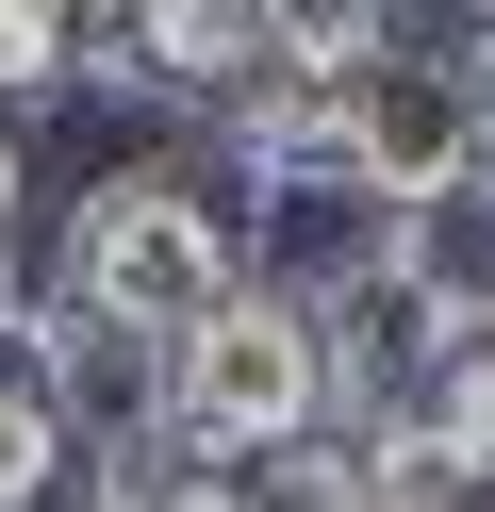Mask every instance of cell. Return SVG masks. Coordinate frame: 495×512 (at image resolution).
<instances>
[{
    "label": "cell",
    "mask_w": 495,
    "mask_h": 512,
    "mask_svg": "<svg viewBox=\"0 0 495 512\" xmlns=\"http://www.w3.org/2000/svg\"><path fill=\"white\" fill-rule=\"evenodd\" d=\"M149 512H264V463H165Z\"/></svg>",
    "instance_id": "30bf717a"
},
{
    "label": "cell",
    "mask_w": 495,
    "mask_h": 512,
    "mask_svg": "<svg viewBox=\"0 0 495 512\" xmlns=\"http://www.w3.org/2000/svg\"><path fill=\"white\" fill-rule=\"evenodd\" d=\"M66 446H83V380H66L50 298H17V314H0V512L66 496Z\"/></svg>",
    "instance_id": "5b68a950"
},
{
    "label": "cell",
    "mask_w": 495,
    "mask_h": 512,
    "mask_svg": "<svg viewBox=\"0 0 495 512\" xmlns=\"http://www.w3.org/2000/svg\"><path fill=\"white\" fill-rule=\"evenodd\" d=\"M116 17V50L149 83H182V100H248L264 83V0H99Z\"/></svg>",
    "instance_id": "8992f818"
},
{
    "label": "cell",
    "mask_w": 495,
    "mask_h": 512,
    "mask_svg": "<svg viewBox=\"0 0 495 512\" xmlns=\"http://www.w3.org/2000/svg\"><path fill=\"white\" fill-rule=\"evenodd\" d=\"M297 430H330V331L297 281H231L165 331V446L182 463H281Z\"/></svg>",
    "instance_id": "7a4b0ae2"
},
{
    "label": "cell",
    "mask_w": 495,
    "mask_h": 512,
    "mask_svg": "<svg viewBox=\"0 0 495 512\" xmlns=\"http://www.w3.org/2000/svg\"><path fill=\"white\" fill-rule=\"evenodd\" d=\"M380 265L413 281L446 331H495V149H479L462 182H429V199H396V215H380Z\"/></svg>",
    "instance_id": "277c9868"
},
{
    "label": "cell",
    "mask_w": 495,
    "mask_h": 512,
    "mask_svg": "<svg viewBox=\"0 0 495 512\" xmlns=\"http://www.w3.org/2000/svg\"><path fill=\"white\" fill-rule=\"evenodd\" d=\"M330 133H347V166H363V199H429V182H462L479 166V83L446 67V50H363L347 83H330Z\"/></svg>",
    "instance_id": "3957f363"
},
{
    "label": "cell",
    "mask_w": 495,
    "mask_h": 512,
    "mask_svg": "<svg viewBox=\"0 0 495 512\" xmlns=\"http://www.w3.org/2000/svg\"><path fill=\"white\" fill-rule=\"evenodd\" d=\"M413 430L446 446V479L495 512V331H446V347H429V380H413Z\"/></svg>",
    "instance_id": "52a82bcc"
},
{
    "label": "cell",
    "mask_w": 495,
    "mask_h": 512,
    "mask_svg": "<svg viewBox=\"0 0 495 512\" xmlns=\"http://www.w3.org/2000/svg\"><path fill=\"white\" fill-rule=\"evenodd\" d=\"M363 50H396L380 0H264V67H281V83H347Z\"/></svg>",
    "instance_id": "ba28073f"
},
{
    "label": "cell",
    "mask_w": 495,
    "mask_h": 512,
    "mask_svg": "<svg viewBox=\"0 0 495 512\" xmlns=\"http://www.w3.org/2000/svg\"><path fill=\"white\" fill-rule=\"evenodd\" d=\"M33 512H50V496H33Z\"/></svg>",
    "instance_id": "7c38bea8"
},
{
    "label": "cell",
    "mask_w": 495,
    "mask_h": 512,
    "mask_svg": "<svg viewBox=\"0 0 495 512\" xmlns=\"http://www.w3.org/2000/svg\"><path fill=\"white\" fill-rule=\"evenodd\" d=\"M83 50V0H0V100H50Z\"/></svg>",
    "instance_id": "9c48e42d"
},
{
    "label": "cell",
    "mask_w": 495,
    "mask_h": 512,
    "mask_svg": "<svg viewBox=\"0 0 495 512\" xmlns=\"http://www.w3.org/2000/svg\"><path fill=\"white\" fill-rule=\"evenodd\" d=\"M17 166H33V149H17V100H0V232H17Z\"/></svg>",
    "instance_id": "8fae6325"
},
{
    "label": "cell",
    "mask_w": 495,
    "mask_h": 512,
    "mask_svg": "<svg viewBox=\"0 0 495 512\" xmlns=\"http://www.w3.org/2000/svg\"><path fill=\"white\" fill-rule=\"evenodd\" d=\"M248 281V232H231L215 182H182L165 149H132V166H99L83 199H66V248H50V314H83V331H182L198 298H231Z\"/></svg>",
    "instance_id": "6da1fadb"
}]
</instances>
